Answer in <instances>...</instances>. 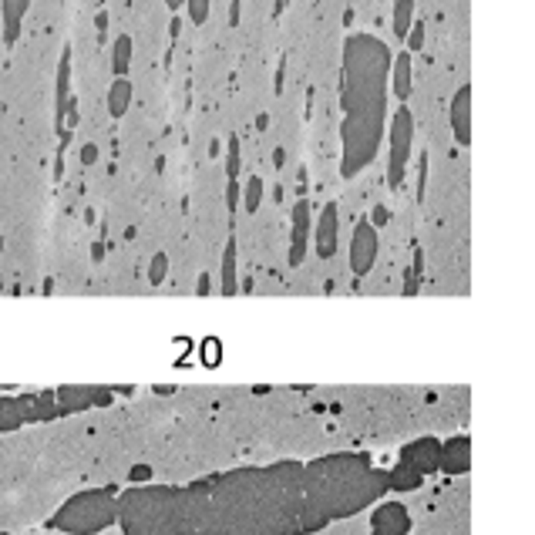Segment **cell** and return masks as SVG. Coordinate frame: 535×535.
Here are the masks:
<instances>
[{"mask_svg": "<svg viewBox=\"0 0 535 535\" xmlns=\"http://www.w3.org/2000/svg\"><path fill=\"white\" fill-rule=\"evenodd\" d=\"M391 54L381 37L360 31L344 41L340 71V175L353 179L377 158L387 128Z\"/></svg>", "mask_w": 535, "mask_h": 535, "instance_id": "6da1fadb", "label": "cell"}, {"mask_svg": "<svg viewBox=\"0 0 535 535\" xmlns=\"http://www.w3.org/2000/svg\"><path fill=\"white\" fill-rule=\"evenodd\" d=\"M387 491L384 472H374L364 455H330L306 465L300 474V515L296 535L317 532L330 519L353 515Z\"/></svg>", "mask_w": 535, "mask_h": 535, "instance_id": "7a4b0ae2", "label": "cell"}, {"mask_svg": "<svg viewBox=\"0 0 535 535\" xmlns=\"http://www.w3.org/2000/svg\"><path fill=\"white\" fill-rule=\"evenodd\" d=\"M115 519L125 535H179L175 489H132L118 498Z\"/></svg>", "mask_w": 535, "mask_h": 535, "instance_id": "3957f363", "label": "cell"}, {"mask_svg": "<svg viewBox=\"0 0 535 535\" xmlns=\"http://www.w3.org/2000/svg\"><path fill=\"white\" fill-rule=\"evenodd\" d=\"M115 512H118L115 489H92L75 495L68 505H61L47 519V529H58V532L68 535H94L115 522Z\"/></svg>", "mask_w": 535, "mask_h": 535, "instance_id": "277c9868", "label": "cell"}, {"mask_svg": "<svg viewBox=\"0 0 535 535\" xmlns=\"http://www.w3.org/2000/svg\"><path fill=\"white\" fill-rule=\"evenodd\" d=\"M384 132H387V185L401 189L414 155V111L408 105L394 108Z\"/></svg>", "mask_w": 535, "mask_h": 535, "instance_id": "5b68a950", "label": "cell"}, {"mask_svg": "<svg viewBox=\"0 0 535 535\" xmlns=\"http://www.w3.org/2000/svg\"><path fill=\"white\" fill-rule=\"evenodd\" d=\"M77 122V105L75 94H71V47L61 51V61H58V88H54V125H58V135L64 138V132Z\"/></svg>", "mask_w": 535, "mask_h": 535, "instance_id": "8992f818", "label": "cell"}, {"mask_svg": "<svg viewBox=\"0 0 535 535\" xmlns=\"http://www.w3.org/2000/svg\"><path fill=\"white\" fill-rule=\"evenodd\" d=\"M377 249H381V239H377V226H370V219H357L351 236V270L353 276H367L377 263Z\"/></svg>", "mask_w": 535, "mask_h": 535, "instance_id": "52a82bcc", "label": "cell"}, {"mask_svg": "<svg viewBox=\"0 0 535 535\" xmlns=\"http://www.w3.org/2000/svg\"><path fill=\"white\" fill-rule=\"evenodd\" d=\"M448 125H451V135L461 149L472 145V84H461L451 105H448Z\"/></svg>", "mask_w": 535, "mask_h": 535, "instance_id": "ba28073f", "label": "cell"}, {"mask_svg": "<svg viewBox=\"0 0 535 535\" xmlns=\"http://www.w3.org/2000/svg\"><path fill=\"white\" fill-rule=\"evenodd\" d=\"M336 239H340V209H336V202H327L320 209L317 229H313V249L320 260H330L336 253Z\"/></svg>", "mask_w": 535, "mask_h": 535, "instance_id": "9c48e42d", "label": "cell"}, {"mask_svg": "<svg viewBox=\"0 0 535 535\" xmlns=\"http://www.w3.org/2000/svg\"><path fill=\"white\" fill-rule=\"evenodd\" d=\"M438 455H441V441L438 438H417V441L404 444L401 465L414 468L417 474H431V472H438Z\"/></svg>", "mask_w": 535, "mask_h": 535, "instance_id": "30bf717a", "label": "cell"}, {"mask_svg": "<svg viewBox=\"0 0 535 535\" xmlns=\"http://www.w3.org/2000/svg\"><path fill=\"white\" fill-rule=\"evenodd\" d=\"M108 401H111L108 387H61L54 394L58 414H75L84 408H94V404H108Z\"/></svg>", "mask_w": 535, "mask_h": 535, "instance_id": "8fae6325", "label": "cell"}, {"mask_svg": "<svg viewBox=\"0 0 535 535\" xmlns=\"http://www.w3.org/2000/svg\"><path fill=\"white\" fill-rule=\"evenodd\" d=\"M370 532L374 535H408L411 532V515L401 502H384L374 519H370Z\"/></svg>", "mask_w": 535, "mask_h": 535, "instance_id": "7c38bea8", "label": "cell"}, {"mask_svg": "<svg viewBox=\"0 0 535 535\" xmlns=\"http://www.w3.org/2000/svg\"><path fill=\"white\" fill-rule=\"evenodd\" d=\"M293 226H290V266H300L306 260V246H310V202L300 199L293 206Z\"/></svg>", "mask_w": 535, "mask_h": 535, "instance_id": "4fadbf2b", "label": "cell"}, {"mask_svg": "<svg viewBox=\"0 0 535 535\" xmlns=\"http://www.w3.org/2000/svg\"><path fill=\"white\" fill-rule=\"evenodd\" d=\"M387 81H391V94L404 105L414 92V54L411 51L391 54V75H387Z\"/></svg>", "mask_w": 535, "mask_h": 535, "instance_id": "5bb4252c", "label": "cell"}, {"mask_svg": "<svg viewBox=\"0 0 535 535\" xmlns=\"http://www.w3.org/2000/svg\"><path fill=\"white\" fill-rule=\"evenodd\" d=\"M31 11V0H0V20H4V44L14 47L20 41L24 17Z\"/></svg>", "mask_w": 535, "mask_h": 535, "instance_id": "9a60e30c", "label": "cell"}, {"mask_svg": "<svg viewBox=\"0 0 535 535\" xmlns=\"http://www.w3.org/2000/svg\"><path fill=\"white\" fill-rule=\"evenodd\" d=\"M468 461H472V448L468 438H451L441 444V455H438V468L448 474H461L468 472Z\"/></svg>", "mask_w": 535, "mask_h": 535, "instance_id": "2e32d148", "label": "cell"}, {"mask_svg": "<svg viewBox=\"0 0 535 535\" xmlns=\"http://www.w3.org/2000/svg\"><path fill=\"white\" fill-rule=\"evenodd\" d=\"M20 401V411H24V421H51L58 417V404H54V394H24Z\"/></svg>", "mask_w": 535, "mask_h": 535, "instance_id": "e0dca14e", "label": "cell"}, {"mask_svg": "<svg viewBox=\"0 0 535 535\" xmlns=\"http://www.w3.org/2000/svg\"><path fill=\"white\" fill-rule=\"evenodd\" d=\"M132 81L128 77H115L111 88H108V115L111 118H125L128 108H132Z\"/></svg>", "mask_w": 535, "mask_h": 535, "instance_id": "ac0fdd59", "label": "cell"}, {"mask_svg": "<svg viewBox=\"0 0 535 535\" xmlns=\"http://www.w3.org/2000/svg\"><path fill=\"white\" fill-rule=\"evenodd\" d=\"M222 296H236L239 293V270H236V236L226 239V253H222V283H219Z\"/></svg>", "mask_w": 535, "mask_h": 535, "instance_id": "d6986e66", "label": "cell"}, {"mask_svg": "<svg viewBox=\"0 0 535 535\" xmlns=\"http://www.w3.org/2000/svg\"><path fill=\"white\" fill-rule=\"evenodd\" d=\"M128 68H132V37H128V34H118L115 44H111V75L128 77Z\"/></svg>", "mask_w": 535, "mask_h": 535, "instance_id": "ffe728a7", "label": "cell"}, {"mask_svg": "<svg viewBox=\"0 0 535 535\" xmlns=\"http://www.w3.org/2000/svg\"><path fill=\"white\" fill-rule=\"evenodd\" d=\"M421 478H424V474H417L414 468L401 465V461H398L394 472H384V482H387V489L391 491H414L417 485H421Z\"/></svg>", "mask_w": 535, "mask_h": 535, "instance_id": "44dd1931", "label": "cell"}, {"mask_svg": "<svg viewBox=\"0 0 535 535\" xmlns=\"http://www.w3.org/2000/svg\"><path fill=\"white\" fill-rule=\"evenodd\" d=\"M391 24H394V37L404 41L408 27L414 24V0H394V11H391Z\"/></svg>", "mask_w": 535, "mask_h": 535, "instance_id": "7402d4cb", "label": "cell"}, {"mask_svg": "<svg viewBox=\"0 0 535 535\" xmlns=\"http://www.w3.org/2000/svg\"><path fill=\"white\" fill-rule=\"evenodd\" d=\"M24 424V411L17 398H0V431H14Z\"/></svg>", "mask_w": 535, "mask_h": 535, "instance_id": "603a6c76", "label": "cell"}, {"mask_svg": "<svg viewBox=\"0 0 535 535\" xmlns=\"http://www.w3.org/2000/svg\"><path fill=\"white\" fill-rule=\"evenodd\" d=\"M263 179L260 175H249L243 185H239V196H243V206H246V213H256L263 206Z\"/></svg>", "mask_w": 535, "mask_h": 535, "instance_id": "cb8c5ba5", "label": "cell"}, {"mask_svg": "<svg viewBox=\"0 0 535 535\" xmlns=\"http://www.w3.org/2000/svg\"><path fill=\"white\" fill-rule=\"evenodd\" d=\"M182 7L189 11V20L202 27L206 20H209V7H213V0H182Z\"/></svg>", "mask_w": 535, "mask_h": 535, "instance_id": "d4e9b609", "label": "cell"}, {"mask_svg": "<svg viewBox=\"0 0 535 535\" xmlns=\"http://www.w3.org/2000/svg\"><path fill=\"white\" fill-rule=\"evenodd\" d=\"M239 138L229 135V141H226V179H239Z\"/></svg>", "mask_w": 535, "mask_h": 535, "instance_id": "484cf974", "label": "cell"}, {"mask_svg": "<svg viewBox=\"0 0 535 535\" xmlns=\"http://www.w3.org/2000/svg\"><path fill=\"white\" fill-rule=\"evenodd\" d=\"M421 287V249H414V263L408 270V279H404V296H414Z\"/></svg>", "mask_w": 535, "mask_h": 535, "instance_id": "4316f807", "label": "cell"}, {"mask_svg": "<svg viewBox=\"0 0 535 535\" xmlns=\"http://www.w3.org/2000/svg\"><path fill=\"white\" fill-rule=\"evenodd\" d=\"M404 51H411V54H417L421 47H424V24L421 20H414L411 27H408V34H404Z\"/></svg>", "mask_w": 535, "mask_h": 535, "instance_id": "83f0119b", "label": "cell"}, {"mask_svg": "<svg viewBox=\"0 0 535 535\" xmlns=\"http://www.w3.org/2000/svg\"><path fill=\"white\" fill-rule=\"evenodd\" d=\"M165 273H168V256H165V253H155L152 266H149V283H152V287H158V283L165 279Z\"/></svg>", "mask_w": 535, "mask_h": 535, "instance_id": "f1b7e54d", "label": "cell"}, {"mask_svg": "<svg viewBox=\"0 0 535 535\" xmlns=\"http://www.w3.org/2000/svg\"><path fill=\"white\" fill-rule=\"evenodd\" d=\"M219 357H222V344H219L215 336H209V340L202 344V360H206V367H215Z\"/></svg>", "mask_w": 535, "mask_h": 535, "instance_id": "f546056e", "label": "cell"}, {"mask_svg": "<svg viewBox=\"0 0 535 535\" xmlns=\"http://www.w3.org/2000/svg\"><path fill=\"white\" fill-rule=\"evenodd\" d=\"M226 206H229V213L239 209V179H229V185H226Z\"/></svg>", "mask_w": 535, "mask_h": 535, "instance_id": "4dcf8cb0", "label": "cell"}, {"mask_svg": "<svg viewBox=\"0 0 535 535\" xmlns=\"http://www.w3.org/2000/svg\"><path fill=\"white\" fill-rule=\"evenodd\" d=\"M391 219V209L387 206H374V213H370V226H384Z\"/></svg>", "mask_w": 535, "mask_h": 535, "instance_id": "1f68e13d", "label": "cell"}, {"mask_svg": "<svg viewBox=\"0 0 535 535\" xmlns=\"http://www.w3.org/2000/svg\"><path fill=\"white\" fill-rule=\"evenodd\" d=\"M424 179H428V162L421 158V162H417V196H421V199H424Z\"/></svg>", "mask_w": 535, "mask_h": 535, "instance_id": "d6a6232c", "label": "cell"}, {"mask_svg": "<svg viewBox=\"0 0 535 535\" xmlns=\"http://www.w3.org/2000/svg\"><path fill=\"white\" fill-rule=\"evenodd\" d=\"M81 162H84V165H94V162H98V145H84V149H81Z\"/></svg>", "mask_w": 535, "mask_h": 535, "instance_id": "836d02e7", "label": "cell"}, {"mask_svg": "<svg viewBox=\"0 0 535 535\" xmlns=\"http://www.w3.org/2000/svg\"><path fill=\"white\" fill-rule=\"evenodd\" d=\"M149 478H152V468H149V465H135V468H132V482H149Z\"/></svg>", "mask_w": 535, "mask_h": 535, "instance_id": "e575fe53", "label": "cell"}, {"mask_svg": "<svg viewBox=\"0 0 535 535\" xmlns=\"http://www.w3.org/2000/svg\"><path fill=\"white\" fill-rule=\"evenodd\" d=\"M229 27H239V0L229 4Z\"/></svg>", "mask_w": 535, "mask_h": 535, "instance_id": "d590c367", "label": "cell"}, {"mask_svg": "<svg viewBox=\"0 0 535 535\" xmlns=\"http://www.w3.org/2000/svg\"><path fill=\"white\" fill-rule=\"evenodd\" d=\"M196 293H199V296H206V293H209V273L199 276V283H196Z\"/></svg>", "mask_w": 535, "mask_h": 535, "instance_id": "8d00e7d4", "label": "cell"}, {"mask_svg": "<svg viewBox=\"0 0 535 535\" xmlns=\"http://www.w3.org/2000/svg\"><path fill=\"white\" fill-rule=\"evenodd\" d=\"M283 158H287V152H283V149H276V152H273V165L279 168V165H283Z\"/></svg>", "mask_w": 535, "mask_h": 535, "instance_id": "74e56055", "label": "cell"}, {"mask_svg": "<svg viewBox=\"0 0 535 535\" xmlns=\"http://www.w3.org/2000/svg\"><path fill=\"white\" fill-rule=\"evenodd\" d=\"M168 4V11H179V7H182V0H165Z\"/></svg>", "mask_w": 535, "mask_h": 535, "instance_id": "f35d334b", "label": "cell"}]
</instances>
